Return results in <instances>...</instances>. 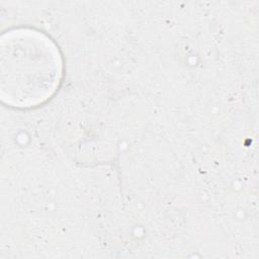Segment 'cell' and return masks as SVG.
Wrapping results in <instances>:
<instances>
[{"instance_id": "cell-1", "label": "cell", "mask_w": 259, "mask_h": 259, "mask_svg": "<svg viewBox=\"0 0 259 259\" xmlns=\"http://www.w3.org/2000/svg\"><path fill=\"white\" fill-rule=\"evenodd\" d=\"M64 72L58 46L44 32L13 28L0 38V97L15 108L47 102L60 87Z\"/></svg>"}]
</instances>
